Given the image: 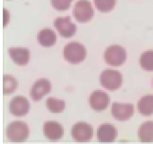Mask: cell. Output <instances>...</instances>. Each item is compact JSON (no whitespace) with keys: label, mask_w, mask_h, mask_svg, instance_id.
Returning <instances> with one entry per match:
<instances>
[{"label":"cell","mask_w":153,"mask_h":144,"mask_svg":"<svg viewBox=\"0 0 153 144\" xmlns=\"http://www.w3.org/2000/svg\"><path fill=\"white\" fill-rule=\"evenodd\" d=\"M63 55L65 59L72 65L80 64L86 59L87 57V49L82 44L78 42L68 43L64 47Z\"/></svg>","instance_id":"6da1fadb"},{"label":"cell","mask_w":153,"mask_h":144,"mask_svg":"<svg viewBox=\"0 0 153 144\" xmlns=\"http://www.w3.org/2000/svg\"><path fill=\"white\" fill-rule=\"evenodd\" d=\"M29 126L23 121H13L6 129L8 140L12 142H24L29 137Z\"/></svg>","instance_id":"7a4b0ae2"},{"label":"cell","mask_w":153,"mask_h":144,"mask_svg":"<svg viewBox=\"0 0 153 144\" xmlns=\"http://www.w3.org/2000/svg\"><path fill=\"white\" fill-rule=\"evenodd\" d=\"M99 81L103 86L110 90L114 91L121 87L123 83V76L119 71L113 70V69H105L104 70L101 75L99 77Z\"/></svg>","instance_id":"3957f363"},{"label":"cell","mask_w":153,"mask_h":144,"mask_svg":"<svg viewBox=\"0 0 153 144\" xmlns=\"http://www.w3.org/2000/svg\"><path fill=\"white\" fill-rule=\"evenodd\" d=\"M104 57L108 65L112 66H120L126 62V51L123 47L113 45L105 49Z\"/></svg>","instance_id":"277c9868"},{"label":"cell","mask_w":153,"mask_h":144,"mask_svg":"<svg viewBox=\"0 0 153 144\" xmlns=\"http://www.w3.org/2000/svg\"><path fill=\"white\" fill-rule=\"evenodd\" d=\"M73 15L78 22L85 23L91 20L94 15V10L88 0H78L73 8Z\"/></svg>","instance_id":"5b68a950"},{"label":"cell","mask_w":153,"mask_h":144,"mask_svg":"<svg viewBox=\"0 0 153 144\" xmlns=\"http://www.w3.org/2000/svg\"><path fill=\"white\" fill-rule=\"evenodd\" d=\"M71 136L75 141L86 142L91 140L93 136V129L86 122H78L72 126Z\"/></svg>","instance_id":"8992f818"},{"label":"cell","mask_w":153,"mask_h":144,"mask_svg":"<svg viewBox=\"0 0 153 144\" xmlns=\"http://www.w3.org/2000/svg\"><path fill=\"white\" fill-rule=\"evenodd\" d=\"M55 29L58 30L59 34L64 38H70L76 32V25L71 22L70 16L58 17L54 21Z\"/></svg>","instance_id":"52a82bcc"},{"label":"cell","mask_w":153,"mask_h":144,"mask_svg":"<svg viewBox=\"0 0 153 144\" xmlns=\"http://www.w3.org/2000/svg\"><path fill=\"white\" fill-rule=\"evenodd\" d=\"M88 103L89 106L94 111L101 112L108 108L110 103V98L107 93L100 91V90H96V91H93L89 96Z\"/></svg>","instance_id":"ba28073f"},{"label":"cell","mask_w":153,"mask_h":144,"mask_svg":"<svg viewBox=\"0 0 153 144\" xmlns=\"http://www.w3.org/2000/svg\"><path fill=\"white\" fill-rule=\"evenodd\" d=\"M111 114L113 118L119 121L129 120L134 114V106L130 103H114L111 106Z\"/></svg>","instance_id":"9c48e42d"},{"label":"cell","mask_w":153,"mask_h":144,"mask_svg":"<svg viewBox=\"0 0 153 144\" xmlns=\"http://www.w3.org/2000/svg\"><path fill=\"white\" fill-rule=\"evenodd\" d=\"M51 82L47 79H40L36 81L30 88V96L35 102L43 99V97L51 92Z\"/></svg>","instance_id":"30bf717a"},{"label":"cell","mask_w":153,"mask_h":144,"mask_svg":"<svg viewBox=\"0 0 153 144\" xmlns=\"http://www.w3.org/2000/svg\"><path fill=\"white\" fill-rule=\"evenodd\" d=\"M10 114L15 117H23L28 114L30 110V103L25 97L17 96L14 97L9 104Z\"/></svg>","instance_id":"8fae6325"},{"label":"cell","mask_w":153,"mask_h":144,"mask_svg":"<svg viewBox=\"0 0 153 144\" xmlns=\"http://www.w3.org/2000/svg\"><path fill=\"white\" fill-rule=\"evenodd\" d=\"M43 131L45 137L51 141L59 140L60 138H62L63 135H64L63 126L60 123H58L57 121H53V120L45 122V124L43 126Z\"/></svg>","instance_id":"7c38bea8"},{"label":"cell","mask_w":153,"mask_h":144,"mask_svg":"<svg viewBox=\"0 0 153 144\" xmlns=\"http://www.w3.org/2000/svg\"><path fill=\"white\" fill-rule=\"evenodd\" d=\"M117 137V129L111 124L105 123L98 127L97 138L100 142H113Z\"/></svg>","instance_id":"4fadbf2b"},{"label":"cell","mask_w":153,"mask_h":144,"mask_svg":"<svg viewBox=\"0 0 153 144\" xmlns=\"http://www.w3.org/2000/svg\"><path fill=\"white\" fill-rule=\"evenodd\" d=\"M8 52L13 63L18 66H26L30 61V50L25 47H10Z\"/></svg>","instance_id":"5bb4252c"},{"label":"cell","mask_w":153,"mask_h":144,"mask_svg":"<svg viewBox=\"0 0 153 144\" xmlns=\"http://www.w3.org/2000/svg\"><path fill=\"white\" fill-rule=\"evenodd\" d=\"M37 41L42 47H52L56 42V34L54 30L51 29H44L40 30L37 34Z\"/></svg>","instance_id":"9a60e30c"},{"label":"cell","mask_w":153,"mask_h":144,"mask_svg":"<svg viewBox=\"0 0 153 144\" xmlns=\"http://www.w3.org/2000/svg\"><path fill=\"white\" fill-rule=\"evenodd\" d=\"M138 110L143 116H151L153 114V95L144 96L139 100Z\"/></svg>","instance_id":"2e32d148"},{"label":"cell","mask_w":153,"mask_h":144,"mask_svg":"<svg viewBox=\"0 0 153 144\" xmlns=\"http://www.w3.org/2000/svg\"><path fill=\"white\" fill-rule=\"evenodd\" d=\"M139 140L141 142H153V121H146L139 128Z\"/></svg>","instance_id":"e0dca14e"},{"label":"cell","mask_w":153,"mask_h":144,"mask_svg":"<svg viewBox=\"0 0 153 144\" xmlns=\"http://www.w3.org/2000/svg\"><path fill=\"white\" fill-rule=\"evenodd\" d=\"M46 105L49 111L53 114H60L65 110L66 103L63 100H57L54 98H49L46 100Z\"/></svg>","instance_id":"ac0fdd59"},{"label":"cell","mask_w":153,"mask_h":144,"mask_svg":"<svg viewBox=\"0 0 153 144\" xmlns=\"http://www.w3.org/2000/svg\"><path fill=\"white\" fill-rule=\"evenodd\" d=\"M140 66L146 71H153V50H146L142 53Z\"/></svg>","instance_id":"d6986e66"},{"label":"cell","mask_w":153,"mask_h":144,"mask_svg":"<svg viewBox=\"0 0 153 144\" xmlns=\"http://www.w3.org/2000/svg\"><path fill=\"white\" fill-rule=\"evenodd\" d=\"M18 86V82L13 76L5 75L3 77V92L4 94H12Z\"/></svg>","instance_id":"ffe728a7"},{"label":"cell","mask_w":153,"mask_h":144,"mask_svg":"<svg viewBox=\"0 0 153 144\" xmlns=\"http://www.w3.org/2000/svg\"><path fill=\"white\" fill-rule=\"evenodd\" d=\"M95 7L101 13H108L116 5V0H94Z\"/></svg>","instance_id":"44dd1931"},{"label":"cell","mask_w":153,"mask_h":144,"mask_svg":"<svg viewBox=\"0 0 153 144\" xmlns=\"http://www.w3.org/2000/svg\"><path fill=\"white\" fill-rule=\"evenodd\" d=\"M52 7L57 10H67L71 7L72 0H51Z\"/></svg>","instance_id":"7402d4cb"}]
</instances>
